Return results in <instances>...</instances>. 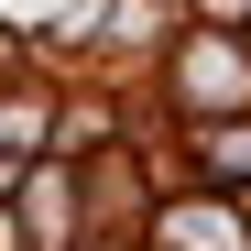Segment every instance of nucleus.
<instances>
[{"mask_svg":"<svg viewBox=\"0 0 251 251\" xmlns=\"http://www.w3.org/2000/svg\"><path fill=\"white\" fill-rule=\"evenodd\" d=\"M164 240H175V251H240V219H229V207H175Z\"/></svg>","mask_w":251,"mask_h":251,"instance_id":"nucleus-1","label":"nucleus"},{"mask_svg":"<svg viewBox=\"0 0 251 251\" xmlns=\"http://www.w3.org/2000/svg\"><path fill=\"white\" fill-rule=\"evenodd\" d=\"M207 153H219L229 175H251V131H219V142H207Z\"/></svg>","mask_w":251,"mask_h":251,"instance_id":"nucleus-2","label":"nucleus"}]
</instances>
